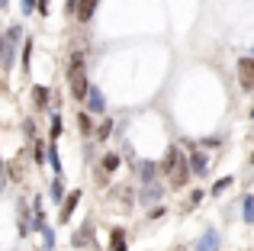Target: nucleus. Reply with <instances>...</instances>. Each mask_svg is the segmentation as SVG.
<instances>
[{
	"label": "nucleus",
	"instance_id": "nucleus-1",
	"mask_svg": "<svg viewBox=\"0 0 254 251\" xmlns=\"http://www.w3.org/2000/svg\"><path fill=\"white\" fill-rule=\"evenodd\" d=\"M161 174L171 181V187H184L187 181H190V168H187V158L184 151L177 148V145H171L168 151H164V161H161Z\"/></svg>",
	"mask_w": 254,
	"mask_h": 251
},
{
	"label": "nucleus",
	"instance_id": "nucleus-2",
	"mask_svg": "<svg viewBox=\"0 0 254 251\" xmlns=\"http://www.w3.org/2000/svg\"><path fill=\"white\" fill-rule=\"evenodd\" d=\"M87 87H90V81H87V58L81 52H74L71 62H68V90H71L74 100H84Z\"/></svg>",
	"mask_w": 254,
	"mask_h": 251
},
{
	"label": "nucleus",
	"instance_id": "nucleus-3",
	"mask_svg": "<svg viewBox=\"0 0 254 251\" xmlns=\"http://www.w3.org/2000/svg\"><path fill=\"white\" fill-rule=\"evenodd\" d=\"M238 84L245 94H254V58H238Z\"/></svg>",
	"mask_w": 254,
	"mask_h": 251
},
{
	"label": "nucleus",
	"instance_id": "nucleus-4",
	"mask_svg": "<svg viewBox=\"0 0 254 251\" xmlns=\"http://www.w3.org/2000/svg\"><path fill=\"white\" fill-rule=\"evenodd\" d=\"M84 100H87V113H97V116H103V113H106V97L100 94L93 84L87 87V97H84Z\"/></svg>",
	"mask_w": 254,
	"mask_h": 251
},
{
	"label": "nucleus",
	"instance_id": "nucleus-5",
	"mask_svg": "<svg viewBox=\"0 0 254 251\" xmlns=\"http://www.w3.org/2000/svg\"><path fill=\"white\" fill-rule=\"evenodd\" d=\"M187 168H190V174H196V177H206V174H209V158H206L203 151L196 148L190 158H187Z\"/></svg>",
	"mask_w": 254,
	"mask_h": 251
},
{
	"label": "nucleus",
	"instance_id": "nucleus-6",
	"mask_svg": "<svg viewBox=\"0 0 254 251\" xmlns=\"http://www.w3.org/2000/svg\"><path fill=\"white\" fill-rule=\"evenodd\" d=\"M77 203H81V190H71V196H64V200H62V213H58V222H71V213L77 209Z\"/></svg>",
	"mask_w": 254,
	"mask_h": 251
},
{
	"label": "nucleus",
	"instance_id": "nucleus-7",
	"mask_svg": "<svg viewBox=\"0 0 254 251\" xmlns=\"http://www.w3.org/2000/svg\"><path fill=\"white\" fill-rule=\"evenodd\" d=\"M193 251H219V232H216V229L203 232V239L196 242V248H193Z\"/></svg>",
	"mask_w": 254,
	"mask_h": 251
},
{
	"label": "nucleus",
	"instance_id": "nucleus-8",
	"mask_svg": "<svg viewBox=\"0 0 254 251\" xmlns=\"http://www.w3.org/2000/svg\"><path fill=\"white\" fill-rule=\"evenodd\" d=\"M93 13H97V0H77V13L74 16L81 19V23H90Z\"/></svg>",
	"mask_w": 254,
	"mask_h": 251
},
{
	"label": "nucleus",
	"instance_id": "nucleus-9",
	"mask_svg": "<svg viewBox=\"0 0 254 251\" xmlns=\"http://www.w3.org/2000/svg\"><path fill=\"white\" fill-rule=\"evenodd\" d=\"M49 100H52V90L49 87H32V107H36V110H45V107H49Z\"/></svg>",
	"mask_w": 254,
	"mask_h": 251
},
{
	"label": "nucleus",
	"instance_id": "nucleus-10",
	"mask_svg": "<svg viewBox=\"0 0 254 251\" xmlns=\"http://www.w3.org/2000/svg\"><path fill=\"white\" fill-rule=\"evenodd\" d=\"M110 251H129V242H126L123 229H113L110 232Z\"/></svg>",
	"mask_w": 254,
	"mask_h": 251
},
{
	"label": "nucleus",
	"instance_id": "nucleus-11",
	"mask_svg": "<svg viewBox=\"0 0 254 251\" xmlns=\"http://www.w3.org/2000/svg\"><path fill=\"white\" fill-rule=\"evenodd\" d=\"M164 196V187H158V184H148V187L142 190V203L148 206V203H158Z\"/></svg>",
	"mask_w": 254,
	"mask_h": 251
},
{
	"label": "nucleus",
	"instance_id": "nucleus-12",
	"mask_svg": "<svg viewBox=\"0 0 254 251\" xmlns=\"http://www.w3.org/2000/svg\"><path fill=\"white\" fill-rule=\"evenodd\" d=\"M155 174H158V164H151V161H142V164H138V177H142L145 187L155 181Z\"/></svg>",
	"mask_w": 254,
	"mask_h": 251
},
{
	"label": "nucleus",
	"instance_id": "nucleus-13",
	"mask_svg": "<svg viewBox=\"0 0 254 251\" xmlns=\"http://www.w3.org/2000/svg\"><path fill=\"white\" fill-rule=\"evenodd\" d=\"M119 164H123V158H119L116 151H110V155H103V171H106V174H113V171H116Z\"/></svg>",
	"mask_w": 254,
	"mask_h": 251
},
{
	"label": "nucleus",
	"instance_id": "nucleus-14",
	"mask_svg": "<svg viewBox=\"0 0 254 251\" xmlns=\"http://www.w3.org/2000/svg\"><path fill=\"white\" fill-rule=\"evenodd\" d=\"M77 129H81V135H93V123H90V113H77Z\"/></svg>",
	"mask_w": 254,
	"mask_h": 251
},
{
	"label": "nucleus",
	"instance_id": "nucleus-15",
	"mask_svg": "<svg viewBox=\"0 0 254 251\" xmlns=\"http://www.w3.org/2000/svg\"><path fill=\"white\" fill-rule=\"evenodd\" d=\"M71 245H74V248H84V245H90V226H84L81 232H77L74 239H71Z\"/></svg>",
	"mask_w": 254,
	"mask_h": 251
},
{
	"label": "nucleus",
	"instance_id": "nucleus-16",
	"mask_svg": "<svg viewBox=\"0 0 254 251\" xmlns=\"http://www.w3.org/2000/svg\"><path fill=\"white\" fill-rule=\"evenodd\" d=\"M110 132H113V120H103V123H100V129H93V138L103 142V138H110Z\"/></svg>",
	"mask_w": 254,
	"mask_h": 251
},
{
	"label": "nucleus",
	"instance_id": "nucleus-17",
	"mask_svg": "<svg viewBox=\"0 0 254 251\" xmlns=\"http://www.w3.org/2000/svg\"><path fill=\"white\" fill-rule=\"evenodd\" d=\"M235 184V177H219L216 184H212V196H219V193H225V190Z\"/></svg>",
	"mask_w": 254,
	"mask_h": 251
},
{
	"label": "nucleus",
	"instance_id": "nucleus-18",
	"mask_svg": "<svg viewBox=\"0 0 254 251\" xmlns=\"http://www.w3.org/2000/svg\"><path fill=\"white\" fill-rule=\"evenodd\" d=\"M32 68V39H26L23 42V71Z\"/></svg>",
	"mask_w": 254,
	"mask_h": 251
},
{
	"label": "nucleus",
	"instance_id": "nucleus-19",
	"mask_svg": "<svg viewBox=\"0 0 254 251\" xmlns=\"http://www.w3.org/2000/svg\"><path fill=\"white\" fill-rule=\"evenodd\" d=\"M49 196H52V200H64V184H62V177H55V181H52Z\"/></svg>",
	"mask_w": 254,
	"mask_h": 251
},
{
	"label": "nucleus",
	"instance_id": "nucleus-20",
	"mask_svg": "<svg viewBox=\"0 0 254 251\" xmlns=\"http://www.w3.org/2000/svg\"><path fill=\"white\" fill-rule=\"evenodd\" d=\"M49 164H52L55 174H62V161H58V148H55V145H49Z\"/></svg>",
	"mask_w": 254,
	"mask_h": 251
},
{
	"label": "nucleus",
	"instance_id": "nucleus-21",
	"mask_svg": "<svg viewBox=\"0 0 254 251\" xmlns=\"http://www.w3.org/2000/svg\"><path fill=\"white\" fill-rule=\"evenodd\" d=\"M42 242H45V251L55 248V232H52V226H42Z\"/></svg>",
	"mask_w": 254,
	"mask_h": 251
},
{
	"label": "nucleus",
	"instance_id": "nucleus-22",
	"mask_svg": "<svg viewBox=\"0 0 254 251\" xmlns=\"http://www.w3.org/2000/svg\"><path fill=\"white\" fill-rule=\"evenodd\" d=\"M32 151H36V164H45V142L42 138H36V148Z\"/></svg>",
	"mask_w": 254,
	"mask_h": 251
},
{
	"label": "nucleus",
	"instance_id": "nucleus-23",
	"mask_svg": "<svg viewBox=\"0 0 254 251\" xmlns=\"http://www.w3.org/2000/svg\"><path fill=\"white\" fill-rule=\"evenodd\" d=\"M245 222H254V196H245Z\"/></svg>",
	"mask_w": 254,
	"mask_h": 251
},
{
	"label": "nucleus",
	"instance_id": "nucleus-24",
	"mask_svg": "<svg viewBox=\"0 0 254 251\" xmlns=\"http://www.w3.org/2000/svg\"><path fill=\"white\" fill-rule=\"evenodd\" d=\"M32 216H36V229H42V200L32 203Z\"/></svg>",
	"mask_w": 254,
	"mask_h": 251
},
{
	"label": "nucleus",
	"instance_id": "nucleus-25",
	"mask_svg": "<svg viewBox=\"0 0 254 251\" xmlns=\"http://www.w3.org/2000/svg\"><path fill=\"white\" fill-rule=\"evenodd\" d=\"M62 135V116H52V138Z\"/></svg>",
	"mask_w": 254,
	"mask_h": 251
},
{
	"label": "nucleus",
	"instance_id": "nucleus-26",
	"mask_svg": "<svg viewBox=\"0 0 254 251\" xmlns=\"http://www.w3.org/2000/svg\"><path fill=\"white\" fill-rule=\"evenodd\" d=\"M19 32H23L19 26H10V29H6V42H16V39H19Z\"/></svg>",
	"mask_w": 254,
	"mask_h": 251
},
{
	"label": "nucleus",
	"instance_id": "nucleus-27",
	"mask_svg": "<svg viewBox=\"0 0 254 251\" xmlns=\"http://www.w3.org/2000/svg\"><path fill=\"white\" fill-rule=\"evenodd\" d=\"M64 13H68V16H74V13H77V0H64Z\"/></svg>",
	"mask_w": 254,
	"mask_h": 251
},
{
	"label": "nucleus",
	"instance_id": "nucleus-28",
	"mask_svg": "<svg viewBox=\"0 0 254 251\" xmlns=\"http://www.w3.org/2000/svg\"><path fill=\"white\" fill-rule=\"evenodd\" d=\"M23 132H26V135H36V123H32V120H23Z\"/></svg>",
	"mask_w": 254,
	"mask_h": 251
},
{
	"label": "nucleus",
	"instance_id": "nucleus-29",
	"mask_svg": "<svg viewBox=\"0 0 254 251\" xmlns=\"http://www.w3.org/2000/svg\"><path fill=\"white\" fill-rule=\"evenodd\" d=\"M10 177H13V181H23V171H19L16 164H10Z\"/></svg>",
	"mask_w": 254,
	"mask_h": 251
},
{
	"label": "nucleus",
	"instance_id": "nucleus-30",
	"mask_svg": "<svg viewBox=\"0 0 254 251\" xmlns=\"http://www.w3.org/2000/svg\"><path fill=\"white\" fill-rule=\"evenodd\" d=\"M36 10L45 16V13H49V0H36Z\"/></svg>",
	"mask_w": 254,
	"mask_h": 251
},
{
	"label": "nucleus",
	"instance_id": "nucleus-31",
	"mask_svg": "<svg viewBox=\"0 0 254 251\" xmlns=\"http://www.w3.org/2000/svg\"><path fill=\"white\" fill-rule=\"evenodd\" d=\"M36 10V0H23V13H32Z\"/></svg>",
	"mask_w": 254,
	"mask_h": 251
},
{
	"label": "nucleus",
	"instance_id": "nucleus-32",
	"mask_svg": "<svg viewBox=\"0 0 254 251\" xmlns=\"http://www.w3.org/2000/svg\"><path fill=\"white\" fill-rule=\"evenodd\" d=\"M148 216H151V219H161V216H164V206H155V209H151Z\"/></svg>",
	"mask_w": 254,
	"mask_h": 251
},
{
	"label": "nucleus",
	"instance_id": "nucleus-33",
	"mask_svg": "<svg viewBox=\"0 0 254 251\" xmlns=\"http://www.w3.org/2000/svg\"><path fill=\"white\" fill-rule=\"evenodd\" d=\"M6 3H10V0H0V10H3V6H6Z\"/></svg>",
	"mask_w": 254,
	"mask_h": 251
},
{
	"label": "nucleus",
	"instance_id": "nucleus-34",
	"mask_svg": "<svg viewBox=\"0 0 254 251\" xmlns=\"http://www.w3.org/2000/svg\"><path fill=\"white\" fill-rule=\"evenodd\" d=\"M0 52H3V39H0Z\"/></svg>",
	"mask_w": 254,
	"mask_h": 251
},
{
	"label": "nucleus",
	"instance_id": "nucleus-35",
	"mask_svg": "<svg viewBox=\"0 0 254 251\" xmlns=\"http://www.w3.org/2000/svg\"><path fill=\"white\" fill-rule=\"evenodd\" d=\"M251 58H254V49H251Z\"/></svg>",
	"mask_w": 254,
	"mask_h": 251
}]
</instances>
